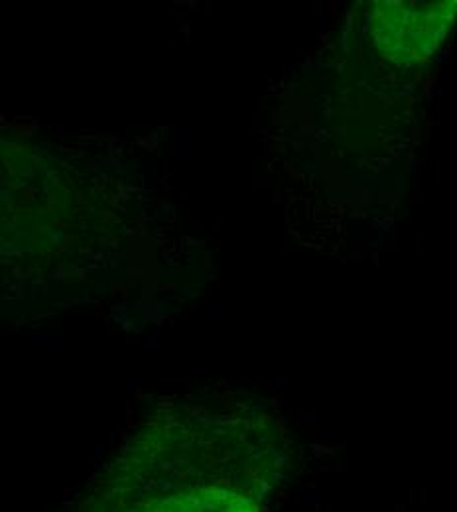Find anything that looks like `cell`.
<instances>
[{
    "mask_svg": "<svg viewBox=\"0 0 457 512\" xmlns=\"http://www.w3.org/2000/svg\"><path fill=\"white\" fill-rule=\"evenodd\" d=\"M457 18V2L379 4L373 22L379 48L398 62L430 58Z\"/></svg>",
    "mask_w": 457,
    "mask_h": 512,
    "instance_id": "7a4b0ae2",
    "label": "cell"
},
{
    "mask_svg": "<svg viewBox=\"0 0 457 512\" xmlns=\"http://www.w3.org/2000/svg\"><path fill=\"white\" fill-rule=\"evenodd\" d=\"M276 467L261 453L237 459L201 453L197 461L164 463L132 459L103 481L79 512H261Z\"/></svg>",
    "mask_w": 457,
    "mask_h": 512,
    "instance_id": "6da1fadb",
    "label": "cell"
}]
</instances>
